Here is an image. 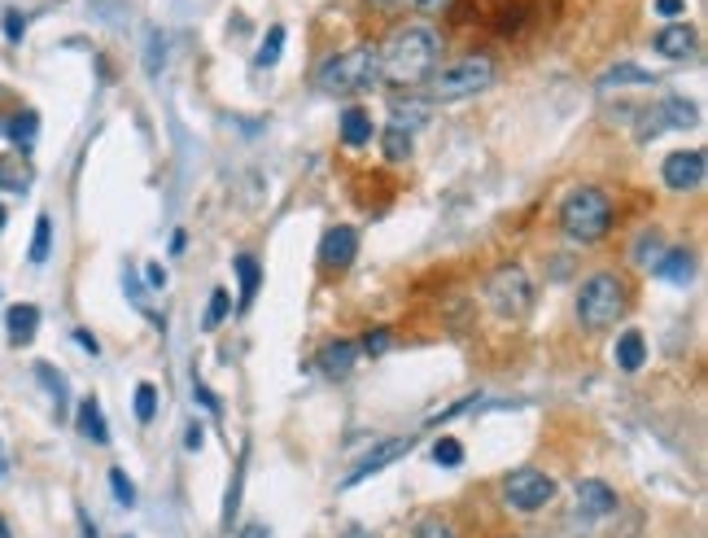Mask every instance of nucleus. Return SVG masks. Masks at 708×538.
<instances>
[{
	"label": "nucleus",
	"mask_w": 708,
	"mask_h": 538,
	"mask_svg": "<svg viewBox=\"0 0 708 538\" xmlns=\"http://www.w3.org/2000/svg\"><path fill=\"white\" fill-rule=\"evenodd\" d=\"M5 219H10V215H5V206H0V228H5Z\"/></svg>",
	"instance_id": "obj_48"
},
{
	"label": "nucleus",
	"mask_w": 708,
	"mask_h": 538,
	"mask_svg": "<svg viewBox=\"0 0 708 538\" xmlns=\"http://www.w3.org/2000/svg\"><path fill=\"white\" fill-rule=\"evenodd\" d=\"M373 5H381L386 14H399V5H403V0H373Z\"/></svg>",
	"instance_id": "obj_46"
},
{
	"label": "nucleus",
	"mask_w": 708,
	"mask_h": 538,
	"mask_svg": "<svg viewBox=\"0 0 708 538\" xmlns=\"http://www.w3.org/2000/svg\"><path fill=\"white\" fill-rule=\"evenodd\" d=\"M75 425H80V433H84L88 442H97V447H106V442H110V425H106V412H101V403H97V399H80Z\"/></svg>",
	"instance_id": "obj_18"
},
{
	"label": "nucleus",
	"mask_w": 708,
	"mask_h": 538,
	"mask_svg": "<svg viewBox=\"0 0 708 538\" xmlns=\"http://www.w3.org/2000/svg\"><path fill=\"white\" fill-rule=\"evenodd\" d=\"M486 303H490L495 316H503V320H521V316L529 311L534 285H529V277H525L521 262H503L499 272L486 281Z\"/></svg>",
	"instance_id": "obj_6"
},
{
	"label": "nucleus",
	"mask_w": 708,
	"mask_h": 538,
	"mask_svg": "<svg viewBox=\"0 0 708 538\" xmlns=\"http://www.w3.org/2000/svg\"><path fill=\"white\" fill-rule=\"evenodd\" d=\"M407 123L416 127V123H425V106H416V101H394V127H403L407 132Z\"/></svg>",
	"instance_id": "obj_35"
},
{
	"label": "nucleus",
	"mask_w": 708,
	"mask_h": 538,
	"mask_svg": "<svg viewBox=\"0 0 708 538\" xmlns=\"http://www.w3.org/2000/svg\"><path fill=\"white\" fill-rule=\"evenodd\" d=\"M127 538H132V534H127Z\"/></svg>",
	"instance_id": "obj_50"
},
{
	"label": "nucleus",
	"mask_w": 708,
	"mask_h": 538,
	"mask_svg": "<svg viewBox=\"0 0 708 538\" xmlns=\"http://www.w3.org/2000/svg\"><path fill=\"white\" fill-rule=\"evenodd\" d=\"M110 490H114V499H119L123 508L136 503V486H132V477H127L123 468H110Z\"/></svg>",
	"instance_id": "obj_34"
},
{
	"label": "nucleus",
	"mask_w": 708,
	"mask_h": 538,
	"mask_svg": "<svg viewBox=\"0 0 708 538\" xmlns=\"http://www.w3.org/2000/svg\"><path fill=\"white\" fill-rule=\"evenodd\" d=\"M228 311H232V294H228V290H215V294H210V307H206V316H202V329H219V325L228 320Z\"/></svg>",
	"instance_id": "obj_27"
},
{
	"label": "nucleus",
	"mask_w": 708,
	"mask_h": 538,
	"mask_svg": "<svg viewBox=\"0 0 708 538\" xmlns=\"http://www.w3.org/2000/svg\"><path fill=\"white\" fill-rule=\"evenodd\" d=\"M660 258H664V241H660V232H638V241H634V262L643 267V272H656L660 267Z\"/></svg>",
	"instance_id": "obj_23"
},
{
	"label": "nucleus",
	"mask_w": 708,
	"mask_h": 538,
	"mask_svg": "<svg viewBox=\"0 0 708 538\" xmlns=\"http://www.w3.org/2000/svg\"><path fill=\"white\" fill-rule=\"evenodd\" d=\"M625 307H630V290H625V281L617 272H595L577 290V320L590 333L612 329L625 316Z\"/></svg>",
	"instance_id": "obj_3"
},
{
	"label": "nucleus",
	"mask_w": 708,
	"mask_h": 538,
	"mask_svg": "<svg viewBox=\"0 0 708 538\" xmlns=\"http://www.w3.org/2000/svg\"><path fill=\"white\" fill-rule=\"evenodd\" d=\"M495 75H499L495 62L473 53V58H460V62L434 71V75H429V97H434V101H464V97L486 93V88L495 84Z\"/></svg>",
	"instance_id": "obj_5"
},
{
	"label": "nucleus",
	"mask_w": 708,
	"mask_h": 538,
	"mask_svg": "<svg viewBox=\"0 0 708 538\" xmlns=\"http://www.w3.org/2000/svg\"><path fill=\"white\" fill-rule=\"evenodd\" d=\"M560 228H564L573 241H582V245L603 241L608 228H612V197H608L603 188H590V184L573 188V193L560 201Z\"/></svg>",
	"instance_id": "obj_4"
},
{
	"label": "nucleus",
	"mask_w": 708,
	"mask_h": 538,
	"mask_svg": "<svg viewBox=\"0 0 708 538\" xmlns=\"http://www.w3.org/2000/svg\"><path fill=\"white\" fill-rule=\"evenodd\" d=\"M184 447H188V451H202V447H206V429H202V425H188V438H184Z\"/></svg>",
	"instance_id": "obj_42"
},
{
	"label": "nucleus",
	"mask_w": 708,
	"mask_h": 538,
	"mask_svg": "<svg viewBox=\"0 0 708 538\" xmlns=\"http://www.w3.org/2000/svg\"><path fill=\"white\" fill-rule=\"evenodd\" d=\"M438 58H442L438 32H429V27H403L381 49V80H390V84H420V80L434 75Z\"/></svg>",
	"instance_id": "obj_1"
},
{
	"label": "nucleus",
	"mask_w": 708,
	"mask_h": 538,
	"mask_svg": "<svg viewBox=\"0 0 708 538\" xmlns=\"http://www.w3.org/2000/svg\"><path fill=\"white\" fill-rule=\"evenodd\" d=\"M656 14L669 19V23H678L686 14V0H656Z\"/></svg>",
	"instance_id": "obj_38"
},
{
	"label": "nucleus",
	"mask_w": 708,
	"mask_h": 538,
	"mask_svg": "<svg viewBox=\"0 0 708 538\" xmlns=\"http://www.w3.org/2000/svg\"><path fill=\"white\" fill-rule=\"evenodd\" d=\"M280 49H284V27H271V32H267V40H263V49H258V58H254V62H258V66H263V71H271V66H276V62H280Z\"/></svg>",
	"instance_id": "obj_29"
},
{
	"label": "nucleus",
	"mask_w": 708,
	"mask_h": 538,
	"mask_svg": "<svg viewBox=\"0 0 708 538\" xmlns=\"http://www.w3.org/2000/svg\"><path fill=\"white\" fill-rule=\"evenodd\" d=\"M412 447H416V433H403V438H386V442H377V447H373V451H368L359 464H354V468L345 473V481H341V486L350 490V486H359V481H368V477L386 473V468H390L394 460H403Z\"/></svg>",
	"instance_id": "obj_8"
},
{
	"label": "nucleus",
	"mask_w": 708,
	"mask_h": 538,
	"mask_svg": "<svg viewBox=\"0 0 708 538\" xmlns=\"http://www.w3.org/2000/svg\"><path fill=\"white\" fill-rule=\"evenodd\" d=\"M0 477H5V455H0Z\"/></svg>",
	"instance_id": "obj_49"
},
{
	"label": "nucleus",
	"mask_w": 708,
	"mask_h": 538,
	"mask_svg": "<svg viewBox=\"0 0 708 538\" xmlns=\"http://www.w3.org/2000/svg\"><path fill=\"white\" fill-rule=\"evenodd\" d=\"M412 538H460V534H455L451 521H442V516H425V521H416V534H412Z\"/></svg>",
	"instance_id": "obj_32"
},
{
	"label": "nucleus",
	"mask_w": 708,
	"mask_h": 538,
	"mask_svg": "<svg viewBox=\"0 0 708 538\" xmlns=\"http://www.w3.org/2000/svg\"><path fill=\"white\" fill-rule=\"evenodd\" d=\"M354 258H359V232H354L350 223L328 228L324 241H319V267H328V272H341V267H350Z\"/></svg>",
	"instance_id": "obj_10"
},
{
	"label": "nucleus",
	"mask_w": 708,
	"mask_h": 538,
	"mask_svg": "<svg viewBox=\"0 0 708 538\" xmlns=\"http://www.w3.org/2000/svg\"><path fill=\"white\" fill-rule=\"evenodd\" d=\"M337 132H341V145H350V149H359V145H368L373 140V114L368 110H359V106H350V110H341V119H337Z\"/></svg>",
	"instance_id": "obj_15"
},
{
	"label": "nucleus",
	"mask_w": 708,
	"mask_h": 538,
	"mask_svg": "<svg viewBox=\"0 0 708 538\" xmlns=\"http://www.w3.org/2000/svg\"><path fill=\"white\" fill-rule=\"evenodd\" d=\"M617 368L621 372H638L643 364H647V342H643V333L638 329H625L621 338H617Z\"/></svg>",
	"instance_id": "obj_20"
},
{
	"label": "nucleus",
	"mask_w": 708,
	"mask_h": 538,
	"mask_svg": "<svg viewBox=\"0 0 708 538\" xmlns=\"http://www.w3.org/2000/svg\"><path fill=\"white\" fill-rule=\"evenodd\" d=\"M36 329H40V307H32V303H14V307L5 311L10 346H27V342L36 338Z\"/></svg>",
	"instance_id": "obj_14"
},
{
	"label": "nucleus",
	"mask_w": 708,
	"mask_h": 538,
	"mask_svg": "<svg viewBox=\"0 0 708 538\" xmlns=\"http://www.w3.org/2000/svg\"><path fill=\"white\" fill-rule=\"evenodd\" d=\"M75 342H80V346H84L88 355H101V346H97V338H93L88 329H75Z\"/></svg>",
	"instance_id": "obj_43"
},
{
	"label": "nucleus",
	"mask_w": 708,
	"mask_h": 538,
	"mask_svg": "<svg viewBox=\"0 0 708 538\" xmlns=\"http://www.w3.org/2000/svg\"><path fill=\"white\" fill-rule=\"evenodd\" d=\"M145 281H149L154 290H162V285H167V267H158V262H149V267H145Z\"/></svg>",
	"instance_id": "obj_41"
},
{
	"label": "nucleus",
	"mask_w": 708,
	"mask_h": 538,
	"mask_svg": "<svg viewBox=\"0 0 708 538\" xmlns=\"http://www.w3.org/2000/svg\"><path fill=\"white\" fill-rule=\"evenodd\" d=\"M36 377H40V381L53 390V403H58V412H62V407H66V377H62V372H53L49 364H36Z\"/></svg>",
	"instance_id": "obj_33"
},
{
	"label": "nucleus",
	"mask_w": 708,
	"mask_h": 538,
	"mask_svg": "<svg viewBox=\"0 0 708 538\" xmlns=\"http://www.w3.org/2000/svg\"><path fill=\"white\" fill-rule=\"evenodd\" d=\"M236 281H241V311L254 303V294H258V285H263V267H258V258L254 254H236Z\"/></svg>",
	"instance_id": "obj_22"
},
{
	"label": "nucleus",
	"mask_w": 708,
	"mask_h": 538,
	"mask_svg": "<svg viewBox=\"0 0 708 538\" xmlns=\"http://www.w3.org/2000/svg\"><path fill=\"white\" fill-rule=\"evenodd\" d=\"M162 66H167V36H162V32H149V53H145V71H149V80H158Z\"/></svg>",
	"instance_id": "obj_30"
},
{
	"label": "nucleus",
	"mask_w": 708,
	"mask_h": 538,
	"mask_svg": "<svg viewBox=\"0 0 708 538\" xmlns=\"http://www.w3.org/2000/svg\"><path fill=\"white\" fill-rule=\"evenodd\" d=\"M695 45H699V36H695L686 23H673V27H664V32L656 36V49H660L664 58H673V62L695 58Z\"/></svg>",
	"instance_id": "obj_16"
},
{
	"label": "nucleus",
	"mask_w": 708,
	"mask_h": 538,
	"mask_svg": "<svg viewBox=\"0 0 708 538\" xmlns=\"http://www.w3.org/2000/svg\"><path fill=\"white\" fill-rule=\"evenodd\" d=\"M651 119H660L656 132H664V127H695V123H699V106L686 101V97H664V101L651 110Z\"/></svg>",
	"instance_id": "obj_13"
},
{
	"label": "nucleus",
	"mask_w": 708,
	"mask_h": 538,
	"mask_svg": "<svg viewBox=\"0 0 708 538\" xmlns=\"http://www.w3.org/2000/svg\"><path fill=\"white\" fill-rule=\"evenodd\" d=\"M5 36H10L14 45H19L23 36H27V19H23L19 10H5Z\"/></svg>",
	"instance_id": "obj_37"
},
{
	"label": "nucleus",
	"mask_w": 708,
	"mask_h": 538,
	"mask_svg": "<svg viewBox=\"0 0 708 538\" xmlns=\"http://www.w3.org/2000/svg\"><path fill=\"white\" fill-rule=\"evenodd\" d=\"M36 180V167L27 154H0V188H10V193H27Z\"/></svg>",
	"instance_id": "obj_17"
},
{
	"label": "nucleus",
	"mask_w": 708,
	"mask_h": 538,
	"mask_svg": "<svg viewBox=\"0 0 708 538\" xmlns=\"http://www.w3.org/2000/svg\"><path fill=\"white\" fill-rule=\"evenodd\" d=\"M381 149H386V158H390V162H407V158H412V132L390 127V132L381 136Z\"/></svg>",
	"instance_id": "obj_26"
},
{
	"label": "nucleus",
	"mask_w": 708,
	"mask_h": 538,
	"mask_svg": "<svg viewBox=\"0 0 708 538\" xmlns=\"http://www.w3.org/2000/svg\"><path fill=\"white\" fill-rule=\"evenodd\" d=\"M556 499V481L542 468H512L503 477V503L516 512H542Z\"/></svg>",
	"instance_id": "obj_7"
},
{
	"label": "nucleus",
	"mask_w": 708,
	"mask_h": 538,
	"mask_svg": "<svg viewBox=\"0 0 708 538\" xmlns=\"http://www.w3.org/2000/svg\"><path fill=\"white\" fill-rule=\"evenodd\" d=\"M412 5H416L420 14H447V10L455 5V0H412Z\"/></svg>",
	"instance_id": "obj_40"
},
{
	"label": "nucleus",
	"mask_w": 708,
	"mask_h": 538,
	"mask_svg": "<svg viewBox=\"0 0 708 538\" xmlns=\"http://www.w3.org/2000/svg\"><path fill=\"white\" fill-rule=\"evenodd\" d=\"M573 499H577V512H582L586 521L612 516V512L621 508L617 490H612L608 481H599V477H586V481H577V486H573Z\"/></svg>",
	"instance_id": "obj_11"
},
{
	"label": "nucleus",
	"mask_w": 708,
	"mask_h": 538,
	"mask_svg": "<svg viewBox=\"0 0 708 538\" xmlns=\"http://www.w3.org/2000/svg\"><path fill=\"white\" fill-rule=\"evenodd\" d=\"M154 416H158V386L154 381H141L136 386V420L149 425Z\"/></svg>",
	"instance_id": "obj_28"
},
{
	"label": "nucleus",
	"mask_w": 708,
	"mask_h": 538,
	"mask_svg": "<svg viewBox=\"0 0 708 538\" xmlns=\"http://www.w3.org/2000/svg\"><path fill=\"white\" fill-rule=\"evenodd\" d=\"M49 254H53V219L40 215V219H36V232H32V249H27V258L40 267V262H49Z\"/></svg>",
	"instance_id": "obj_25"
},
{
	"label": "nucleus",
	"mask_w": 708,
	"mask_h": 538,
	"mask_svg": "<svg viewBox=\"0 0 708 538\" xmlns=\"http://www.w3.org/2000/svg\"><path fill=\"white\" fill-rule=\"evenodd\" d=\"M660 175H664V184H669L673 193H695V188H704L708 158H704V149H678V154L664 158Z\"/></svg>",
	"instance_id": "obj_9"
},
{
	"label": "nucleus",
	"mask_w": 708,
	"mask_h": 538,
	"mask_svg": "<svg viewBox=\"0 0 708 538\" xmlns=\"http://www.w3.org/2000/svg\"><path fill=\"white\" fill-rule=\"evenodd\" d=\"M80 525H84V538H97V529H93V521H88V512H80Z\"/></svg>",
	"instance_id": "obj_47"
},
{
	"label": "nucleus",
	"mask_w": 708,
	"mask_h": 538,
	"mask_svg": "<svg viewBox=\"0 0 708 538\" xmlns=\"http://www.w3.org/2000/svg\"><path fill=\"white\" fill-rule=\"evenodd\" d=\"M241 538H271V529H267L263 521H254V525H245V529H241Z\"/></svg>",
	"instance_id": "obj_44"
},
{
	"label": "nucleus",
	"mask_w": 708,
	"mask_h": 538,
	"mask_svg": "<svg viewBox=\"0 0 708 538\" xmlns=\"http://www.w3.org/2000/svg\"><path fill=\"white\" fill-rule=\"evenodd\" d=\"M390 342H394V338H390V329H377V333H368V338L359 342V355H386V351H390Z\"/></svg>",
	"instance_id": "obj_36"
},
{
	"label": "nucleus",
	"mask_w": 708,
	"mask_h": 538,
	"mask_svg": "<svg viewBox=\"0 0 708 538\" xmlns=\"http://www.w3.org/2000/svg\"><path fill=\"white\" fill-rule=\"evenodd\" d=\"M656 277L673 281V285H691L695 281V254L691 249H664L660 267H656Z\"/></svg>",
	"instance_id": "obj_19"
},
{
	"label": "nucleus",
	"mask_w": 708,
	"mask_h": 538,
	"mask_svg": "<svg viewBox=\"0 0 708 538\" xmlns=\"http://www.w3.org/2000/svg\"><path fill=\"white\" fill-rule=\"evenodd\" d=\"M354 364H359V342H328V346L319 351V372L332 377V381L350 377Z\"/></svg>",
	"instance_id": "obj_12"
},
{
	"label": "nucleus",
	"mask_w": 708,
	"mask_h": 538,
	"mask_svg": "<svg viewBox=\"0 0 708 538\" xmlns=\"http://www.w3.org/2000/svg\"><path fill=\"white\" fill-rule=\"evenodd\" d=\"M647 84H660V80L634 62H621V66L603 71V80H599V88H647Z\"/></svg>",
	"instance_id": "obj_21"
},
{
	"label": "nucleus",
	"mask_w": 708,
	"mask_h": 538,
	"mask_svg": "<svg viewBox=\"0 0 708 538\" xmlns=\"http://www.w3.org/2000/svg\"><path fill=\"white\" fill-rule=\"evenodd\" d=\"M193 399H197V403H202V407H206V412H215V416H219V412H223V407H219V399H215V394H210V390H206V386H202V381H193Z\"/></svg>",
	"instance_id": "obj_39"
},
{
	"label": "nucleus",
	"mask_w": 708,
	"mask_h": 538,
	"mask_svg": "<svg viewBox=\"0 0 708 538\" xmlns=\"http://www.w3.org/2000/svg\"><path fill=\"white\" fill-rule=\"evenodd\" d=\"M341 538H381V534H373V529H359V525H354V529H345Z\"/></svg>",
	"instance_id": "obj_45"
},
{
	"label": "nucleus",
	"mask_w": 708,
	"mask_h": 538,
	"mask_svg": "<svg viewBox=\"0 0 708 538\" xmlns=\"http://www.w3.org/2000/svg\"><path fill=\"white\" fill-rule=\"evenodd\" d=\"M0 132H5L14 145H32L36 140V132H40V119H36V110H23V114H14L10 123H0Z\"/></svg>",
	"instance_id": "obj_24"
},
{
	"label": "nucleus",
	"mask_w": 708,
	"mask_h": 538,
	"mask_svg": "<svg viewBox=\"0 0 708 538\" xmlns=\"http://www.w3.org/2000/svg\"><path fill=\"white\" fill-rule=\"evenodd\" d=\"M434 460H438L442 468H460V464H464L460 438H438V442H434Z\"/></svg>",
	"instance_id": "obj_31"
},
{
	"label": "nucleus",
	"mask_w": 708,
	"mask_h": 538,
	"mask_svg": "<svg viewBox=\"0 0 708 538\" xmlns=\"http://www.w3.org/2000/svg\"><path fill=\"white\" fill-rule=\"evenodd\" d=\"M315 84L328 93V97H359V93H373L381 84V53L377 49H345L337 53L332 62L319 66Z\"/></svg>",
	"instance_id": "obj_2"
}]
</instances>
